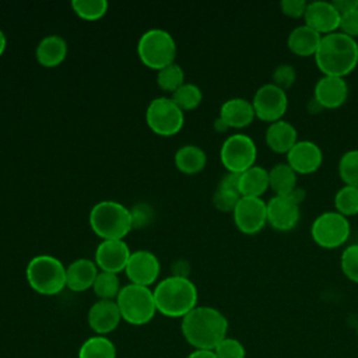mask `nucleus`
<instances>
[{
  "label": "nucleus",
  "mask_w": 358,
  "mask_h": 358,
  "mask_svg": "<svg viewBox=\"0 0 358 358\" xmlns=\"http://www.w3.org/2000/svg\"><path fill=\"white\" fill-rule=\"evenodd\" d=\"M183 338L194 350H214L228 331V320L213 306H196L180 322Z\"/></svg>",
  "instance_id": "1"
},
{
  "label": "nucleus",
  "mask_w": 358,
  "mask_h": 358,
  "mask_svg": "<svg viewBox=\"0 0 358 358\" xmlns=\"http://www.w3.org/2000/svg\"><path fill=\"white\" fill-rule=\"evenodd\" d=\"M313 57L323 76L344 78L358 64V43L340 31L323 35Z\"/></svg>",
  "instance_id": "2"
},
{
  "label": "nucleus",
  "mask_w": 358,
  "mask_h": 358,
  "mask_svg": "<svg viewBox=\"0 0 358 358\" xmlns=\"http://www.w3.org/2000/svg\"><path fill=\"white\" fill-rule=\"evenodd\" d=\"M157 312L166 317H185L197 306L199 292L189 277L169 275L152 289Z\"/></svg>",
  "instance_id": "3"
},
{
  "label": "nucleus",
  "mask_w": 358,
  "mask_h": 358,
  "mask_svg": "<svg viewBox=\"0 0 358 358\" xmlns=\"http://www.w3.org/2000/svg\"><path fill=\"white\" fill-rule=\"evenodd\" d=\"M90 227L95 235L105 239H124L133 229L130 210L115 200H101L90 211Z\"/></svg>",
  "instance_id": "4"
},
{
  "label": "nucleus",
  "mask_w": 358,
  "mask_h": 358,
  "mask_svg": "<svg viewBox=\"0 0 358 358\" xmlns=\"http://www.w3.org/2000/svg\"><path fill=\"white\" fill-rule=\"evenodd\" d=\"M25 277L39 295L53 296L66 288V266L52 255L34 256L27 264Z\"/></svg>",
  "instance_id": "5"
},
{
  "label": "nucleus",
  "mask_w": 358,
  "mask_h": 358,
  "mask_svg": "<svg viewBox=\"0 0 358 358\" xmlns=\"http://www.w3.org/2000/svg\"><path fill=\"white\" fill-rule=\"evenodd\" d=\"M122 320L133 326H143L150 323L155 313L157 305L154 292L150 287L137 284L123 285L116 298Z\"/></svg>",
  "instance_id": "6"
},
{
  "label": "nucleus",
  "mask_w": 358,
  "mask_h": 358,
  "mask_svg": "<svg viewBox=\"0 0 358 358\" xmlns=\"http://www.w3.org/2000/svg\"><path fill=\"white\" fill-rule=\"evenodd\" d=\"M137 56L144 66L158 71L175 63L176 42L162 28L147 29L137 42Z\"/></svg>",
  "instance_id": "7"
},
{
  "label": "nucleus",
  "mask_w": 358,
  "mask_h": 358,
  "mask_svg": "<svg viewBox=\"0 0 358 358\" xmlns=\"http://www.w3.org/2000/svg\"><path fill=\"white\" fill-rule=\"evenodd\" d=\"M351 234L347 217L334 211L319 214L310 225V236L313 242L323 249H336L343 246Z\"/></svg>",
  "instance_id": "8"
},
{
  "label": "nucleus",
  "mask_w": 358,
  "mask_h": 358,
  "mask_svg": "<svg viewBox=\"0 0 358 358\" xmlns=\"http://www.w3.org/2000/svg\"><path fill=\"white\" fill-rule=\"evenodd\" d=\"M145 122L155 134L169 137L182 130L185 112H182L171 98L158 96L148 103Z\"/></svg>",
  "instance_id": "9"
},
{
  "label": "nucleus",
  "mask_w": 358,
  "mask_h": 358,
  "mask_svg": "<svg viewBox=\"0 0 358 358\" xmlns=\"http://www.w3.org/2000/svg\"><path fill=\"white\" fill-rule=\"evenodd\" d=\"M257 147L255 141L243 134L235 133L228 136L220 150V159L227 172L242 173L256 165Z\"/></svg>",
  "instance_id": "10"
},
{
  "label": "nucleus",
  "mask_w": 358,
  "mask_h": 358,
  "mask_svg": "<svg viewBox=\"0 0 358 358\" xmlns=\"http://www.w3.org/2000/svg\"><path fill=\"white\" fill-rule=\"evenodd\" d=\"M252 105L257 119L266 123H274L282 119L288 108L287 91L268 83L263 84L255 92Z\"/></svg>",
  "instance_id": "11"
},
{
  "label": "nucleus",
  "mask_w": 358,
  "mask_h": 358,
  "mask_svg": "<svg viewBox=\"0 0 358 358\" xmlns=\"http://www.w3.org/2000/svg\"><path fill=\"white\" fill-rule=\"evenodd\" d=\"M232 215L236 228L242 234L255 235L267 224L266 201L262 197H241Z\"/></svg>",
  "instance_id": "12"
},
{
  "label": "nucleus",
  "mask_w": 358,
  "mask_h": 358,
  "mask_svg": "<svg viewBox=\"0 0 358 358\" xmlns=\"http://www.w3.org/2000/svg\"><path fill=\"white\" fill-rule=\"evenodd\" d=\"M131 250L124 239L101 241L95 249V263L101 271L119 274L124 271Z\"/></svg>",
  "instance_id": "13"
},
{
  "label": "nucleus",
  "mask_w": 358,
  "mask_h": 358,
  "mask_svg": "<svg viewBox=\"0 0 358 358\" xmlns=\"http://www.w3.org/2000/svg\"><path fill=\"white\" fill-rule=\"evenodd\" d=\"M266 211L267 224L281 232L294 229L301 218L299 204L289 196H273L266 201Z\"/></svg>",
  "instance_id": "14"
},
{
  "label": "nucleus",
  "mask_w": 358,
  "mask_h": 358,
  "mask_svg": "<svg viewBox=\"0 0 358 358\" xmlns=\"http://www.w3.org/2000/svg\"><path fill=\"white\" fill-rule=\"evenodd\" d=\"M159 260L150 250H136L131 252L124 273L131 284L150 287L159 275Z\"/></svg>",
  "instance_id": "15"
},
{
  "label": "nucleus",
  "mask_w": 358,
  "mask_h": 358,
  "mask_svg": "<svg viewBox=\"0 0 358 358\" xmlns=\"http://www.w3.org/2000/svg\"><path fill=\"white\" fill-rule=\"evenodd\" d=\"M340 17V13L336 10L331 1L317 0L308 3L303 21L305 25L323 36L338 31Z\"/></svg>",
  "instance_id": "16"
},
{
  "label": "nucleus",
  "mask_w": 358,
  "mask_h": 358,
  "mask_svg": "<svg viewBox=\"0 0 358 358\" xmlns=\"http://www.w3.org/2000/svg\"><path fill=\"white\" fill-rule=\"evenodd\" d=\"M287 164L299 175H309L316 172L323 162L322 148L310 141L302 140L296 141V144L285 154Z\"/></svg>",
  "instance_id": "17"
},
{
  "label": "nucleus",
  "mask_w": 358,
  "mask_h": 358,
  "mask_svg": "<svg viewBox=\"0 0 358 358\" xmlns=\"http://www.w3.org/2000/svg\"><path fill=\"white\" fill-rule=\"evenodd\" d=\"M87 320L95 334L108 336L117 329L122 322V315L116 301L98 299L90 306Z\"/></svg>",
  "instance_id": "18"
},
{
  "label": "nucleus",
  "mask_w": 358,
  "mask_h": 358,
  "mask_svg": "<svg viewBox=\"0 0 358 358\" xmlns=\"http://www.w3.org/2000/svg\"><path fill=\"white\" fill-rule=\"evenodd\" d=\"M313 98L323 109H337L344 105L348 98L347 81L341 77L323 76L315 84Z\"/></svg>",
  "instance_id": "19"
},
{
  "label": "nucleus",
  "mask_w": 358,
  "mask_h": 358,
  "mask_svg": "<svg viewBox=\"0 0 358 358\" xmlns=\"http://www.w3.org/2000/svg\"><path fill=\"white\" fill-rule=\"evenodd\" d=\"M99 273L95 260L80 257L66 267V287L74 292H83L92 288Z\"/></svg>",
  "instance_id": "20"
},
{
  "label": "nucleus",
  "mask_w": 358,
  "mask_h": 358,
  "mask_svg": "<svg viewBox=\"0 0 358 358\" xmlns=\"http://www.w3.org/2000/svg\"><path fill=\"white\" fill-rule=\"evenodd\" d=\"M218 116L228 124L229 129H243L256 117L252 101L245 98L227 99L221 105Z\"/></svg>",
  "instance_id": "21"
},
{
  "label": "nucleus",
  "mask_w": 358,
  "mask_h": 358,
  "mask_svg": "<svg viewBox=\"0 0 358 358\" xmlns=\"http://www.w3.org/2000/svg\"><path fill=\"white\" fill-rule=\"evenodd\" d=\"M67 42L63 36L50 34L43 36L35 49V57L38 63L43 67H56L67 56Z\"/></svg>",
  "instance_id": "22"
},
{
  "label": "nucleus",
  "mask_w": 358,
  "mask_h": 358,
  "mask_svg": "<svg viewBox=\"0 0 358 358\" xmlns=\"http://www.w3.org/2000/svg\"><path fill=\"white\" fill-rule=\"evenodd\" d=\"M266 144L277 154H287L298 141V131L287 120H278L270 123L264 134Z\"/></svg>",
  "instance_id": "23"
},
{
  "label": "nucleus",
  "mask_w": 358,
  "mask_h": 358,
  "mask_svg": "<svg viewBox=\"0 0 358 358\" xmlns=\"http://www.w3.org/2000/svg\"><path fill=\"white\" fill-rule=\"evenodd\" d=\"M320 41H322V35L303 24V25L295 27L289 32L287 38V46L294 55L301 57H309L316 55Z\"/></svg>",
  "instance_id": "24"
},
{
  "label": "nucleus",
  "mask_w": 358,
  "mask_h": 358,
  "mask_svg": "<svg viewBox=\"0 0 358 358\" xmlns=\"http://www.w3.org/2000/svg\"><path fill=\"white\" fill-rule=\"evenodd\" d=\"M268 189V171L260 165H253L239 175L242 197H262Z\"/></svg>",
  "instance_id": "25"
},
{
  "label": "nucleus",
  "mask_w": 358,
  "mask_h": 358,
  "mask_svg": "<svg viewBox=\"0 0 358 358\" xmlns=\"http://www.w3.org/2000/svg\"><path fill=\"white\" fill-rule=\"evenodd\" d=\"M173 161L182 173L194 175L204 169L207 164V155L199 145L185 144L176 150Z\"/></svg>",
  "instance_id": "26"
},
{
  "label": "nucleus",
  "mask_w": 358,
  "mask_h": 358,
  "mask_svg": "<svg viewBox=\"0 0 358 358\" xmlns=\"http://www.w3.org/2000/svg\"><path fill=\"white\" fill-rule=\"evenodd\" d=\"M296 176L287 162L275 164L268 171V187L274 196H289L296 189Z\"/></svg>",
  "instance_id": "27"
},
{
  "label": "nucleus",
  "mask_w": 358,
  "mask_h": 358,
  "mask_svg": "<svg viewBox=\"0 0 358 358\" xmlns=\"http://www.w3.org/2000/svg\"><path fill=\"white\" fill-rule=\"evenodd\" d=\"M116 345L108 336H91L78 348L77 358H116Z\"/></svg>",
  "instance_id": "28"
},
{
  "label": "nucleus",
  "mask_w": 358,
  "mask_h": 358,
  "mask_svg": "<svg viewBox=\"0 0 358 358\" xmlns=\"http://www.w3.org/2000/svg\"><path fill=\"white\" fill-rule=\"evenodd\" d=\"M171 99L182 112L192 110L201 103L203 92L199 85L193 83H183L176 91L172 92Z\"/></svg>",
  "instance_id": "29"
},
{
  "label": "nucleus",
  "mask_w": 358,
  "mask_h": 358,
  "mask_svg": "<svg viewBox=\"0 0 358 358\" xmlns=\"http://www.w3.org/2000/svg\"><path fill=\"white\" fill-rule=\"evenodd\" d=\"M120 288L122 287H120L117 274L101 271V270L92 285V291L98 296V299H108V301H116Z\"/></svg>",
  "instance_id": "30"
},
{
  "label": "nucleus",
  "mask_w": 358,
  "mask_h": 358,
  "mask_svg": "<svg viewBox=\"0 0 358 358\" xmlns=\"http://www.w3.org/2000/svg\"><path fill=\"white\" fill-rule=\"evenodd\" d=\"M334 207L347 218L358 214V187L348 185L340 187L334 196Z\"/></svg>",
  "instance_id": "31"
},
{
  "label": "nucleus",
  "mask_w": 358,
  "mask_h": 358,
  "mask_svg": "<svg viewBox=\"0 0 358 358\" xmlns=\"http://www.w3.org/2000/svg\"><path fill=\"white\" fill-rule=\"evenodd\" d=\"M70 6L80 18L95 21L106 14L109 3L106 0H73Z\"/></svg>",
  "instance_id": "32"
},
{
  "label": "nucleus",
  "mask_w": 358,
  "mask_h": 358,
  "mask_svg": "<svg viewBox=\"0 0 358 358\" xmlns=\"http://www.w3.org/2000/svg\"><path fill=\"white\" fill-rule=\"evenodd\" d=\"M185 83V71L178 63H172L157 71V84L161 90L173 92Z\"/></svg>",
  "instance_id": "33"
},
{
  "label": "nucleus",
  "mask_w": 358,
  "mask_h": 358,
  "mask_svg": "<svg viewBox=\"0 0 358 358\" xmlns=\"http://www.w3.org/2000/svg\"><path fill=\"white\" fill-rule=\"evenodd\" d=\"M338 175L344 185L358 187V150H350L340 157Z\"/></svg>",
  "instance_id": "34"
},
{
  "label": "nucleus",
  "mask_w": 358,
  "mask_h": 358,
  "mask_svg": "<svg viewBox=\"0 0 358 358\" xmlns=\"http://www.w3.org/2000/svg\"><path fill=\"white\" fill-rule=\"evenodd\" d=\"M343 274L352 282L358 284V243L348 245L340 257Z\"/></svg>",
  "instance_id": "35"
},
{
  "label": "nucleus",
  "mask_w": 358,
  "mask_h": 358,
  "mask_svg": "<svg viewBox=\"0 0 358 358\" xmlns=\"http://www.w3.org/2000/svg\"><path fill=\"white\" fill-rule=\"evenodd\" d=\"M241 197L242 196L239 192L217 187L215 192L213 193V204L217 210L222 213H232Z\"/></svg>",
  "instance_id": "36"
},
{
  "label": "nucleus",
  "mask_w": 358,
  "mask_h": 358,
  "mask_svg": "<svg viewBox=\"0 0 358 358\" xmlns=\"http://www.w3.org/2000/svg\"><path fill=\"white\" fill-rule=\"evenodd\" d=\"M271 78H273L271 84L277 85L278 88H281L284 91H287L295 84L296 71H295L294 66H291L288 63H282V64H278L274 69V71L271 74Z\"/></svg>",
  "instance_id": "37"
},
{
  "label": "nucleus",
  "mask_w": 358,
  "mask_h": 358,
  "mask_svg": "<svg viewBox=\"0 0 358 358\" xmlns=\"http://www.w3.org/2000/svg\"><path fill=\"white\" fill-rule=\"evenodd\" d=\"M217 358H245L246 351L242 343L232 337H225L215 348Z\"/></svg>",
  "instance_id": "38"
},
{
  "label": "nucleus",
  "mask_w": 358,
  "mask_h": 358,
  "mask_svg": "<svg viewBox=\"0 0 358 358\" xmlns=\"http://www.w3.org/2000/svg\"><path fill=\"white\" fill-rule=\"evenodd\" d=\"M308 3L305 0H282L280 1V10L289 18H303Z\"/></svg>",
  "instance_id": "39"
},
{
  "label": "nucleus",
  "mask_w": 358,
  "mask_h": 358,
  "mask_svg": "<svg viewBox=\"0 0 358 358\" xmlns=\"http://www.w3.org/2000/svg\"><path fill=\"white\" fill-rule=\"evenodd\" d=\"M338 31L354 39L358 36V8L340 17Z\"/></svg>",
  "instance_id": "40"
},
{
  "label": "nucleus",
  "mask_w": 358,
  "mask_h": 358,
  "mask_svg": "<svg viewBox=\"0 0 358 358\" xmlns=\"http://www.w3.org/2000/svg\"><path fill=\"white\" fill-rule=\"evenodd\" d=\"M130 213H131L133 228H140V227H144L148 224L152 210L147 204H137L130 210Z\"/></svg>",
  "instance_id": "41"
},
{
  "label": "nucleus",
  "mask_w": 358,
  "mask_h": 358,
  "mask_svg": "<svg viewBox=\"0 0 358 358\" xmlns=\"http://www.w3.org/2000/svg\"><path fill=\"white\" fill-rule=\"evenodd\" d=\"M239 175H241V173L227 172V173L221 178V180L218 182V186H217V187L239 192Z\"/></svg>",
  "instance_id": "42"
},
{
  "label": "nucleus",
  "mask_w": 358,
  "mask_h": 358,
  "mask_svg": "<svg viewBox=\"0 0 358 358\" xmlns=\"http://www.w3.org/2000/svg\"><path fill=\"white\" fill-rule=\"evenodd\" d=\"M340 15L347 14L355 8H358V0H333L331 1Z\"/></svg>",
  "instance_id": "43"
},
{
  "label": "nucleus",
  "mask_w": 358,
  "mask_h": 358,
  "mask_svg": "<svg viewBox=\"0 0 358 358\" xmlns=\"http://www.w3.org/2000/svg\"><path fill=\"white\" fill-rule=\"evenodd\" d=\"M186 358H217L214 350H193Z\"/></svg>",
  "instance_id": "44"
},
{
  "label": "nucleus",
  "mask_w": 358,
  "mask_h": 358,
  "mask_svg": "<svg viewBox=\"0 0 358 358\" xmlns=\"http://www.w3.org/2000/svg\"><path fill=\"white\" fill-rule=\"evenodd\" d=\"M305 189H302V187H298L296 186V189L289 194V197L295 201V203H298L299 206H301V203H303V200H305Z\"/></svg>",
  "instance_id": "45"
},
{
  "label": "nucleus",
  "mask_w": 358,
  "mask_h": 358,
  "mask_svg": "<svg viewBox=\"0 0 358 358\" xmlns=\"http://www.w3.org/2000/svg\"><path fill=\"white\" fill-rule=\"evenodd\" d=\"M308 112L309 113H319L320 110H323V108H322V105L312 96L310 99H309V102H308Z\"/></svg>",
  "instance_id": "46"
},
{
  "label": "nucleus",
  "mask_w": 358,
  "mask_h": 358,
  "mask_svg": "<svg viewBox=\"0 0 358 358\" xmlns=\"http://www.w3.org/2000/svg\"><path fill=\"white\" fill-rule=\"evenodd\" d=\"M228 129H229L228 124L218 116V117L215 119V122H214V130L218 131V133H225Z\"/></svg>",
  "instance_id": "47"
},
{
  "label": "nucleus",
  "mask_w": 358,
  "mask_h": 358,
  "mask_svg": "<svg viewBox=\"0 0 358 358\" xmlns=\"http://www.w3.org/2000/svg\"><path fill=\"white\" fill-rule=\"evenodd\" d=\"M6 46H7V38H6V34L3 32V29H0V57L3 56Z\"/></svg>",
  "instance_id": "48"
}]
</instances>
